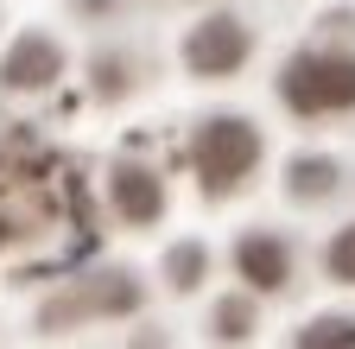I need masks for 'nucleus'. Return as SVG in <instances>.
<instances>
[{"label": "nucleus", "mask_w": 355, "mask_h": 349, "mask_svg": "<svg viewBox=\"0 0 355 349\" xmlns=\"http://www.w3.org/2000/svg\"><path fill=\"white\" fill-rule=\"evenodd\" d=\"M108 191H114V210L127 216V223H153V216L165 210L159 178H153V171H140V165H121L114 178H108Z\"/></svg>", "instance_id": "0eeeda50"}, {"label": "nucleus", "mask_w": 355, "mask_h": 349, "mask_svg": "<svg viewBox=\"0 0 355 349\" xmlns=\"http://www.w3.org/2000/svg\"><path fill=\"white\" fill-rule=\"evenodd\" d=\"M355 343V318H318L311 330H298V349H349Z\"/></svg>", "instance_id": "9d476101"}, {"label": "nucleus", "mask_w": 355, "mask_h": 349, "mask_svg": "<svg viewBox=\"0 0 355 349\" xmlns=\"http://www.w3.org/2000/svg\"><path fill=\"white\" fill-rule=\"evenodd\" d=\"M235 267H241V280H248V286L273 292V286H286V280H292V254H286V241H279V235H248V241L235 248Z\"/></svg>", "instance_id": "423d86ee"}, {"label": "nucleus", "mask_w": 355, "mask_h": 349, "mask_svg": "<svg viewBox=\"0 0 355 349\" xmlns=\"http://www.w3.org/2000/svg\"><path fill=\"white\" fill-rule=\"evenodd\" d=\"M254 159H260V134L248 121H235V114H216V121H203V134H197V185L203 191H235L248 171H254Z\"/></svg>", "instance_id": "f03ea898"}, {"label": "nucleus", "mask_w": 355, "mask_h": 349, "mask_svg": "<svg viewBox=\"0 0 355 349\" xmlns=\"http://www.w3.org/2000/svg\"><path fill=\"white\" fill-rule=\"evenodd\" d=\"M330 273L355 286V223H349V229H343V235L330 241Z\"/></svg>", "instance_id": "f8f14e48"}, {"label": "nucleus", "mask_w": 355, "mask_h": 349, "mask_svg": "<svg viewBox=\"0 0 355 349\" xmlns=\"http://www.w3.org/2000/svg\"><path fill=\"white\" fill-rule=\"evenodd\" d=\"M248 330H254V312H248V298H222V312H216V337L241 343Z\"/></svg>", "instance_id": "9b49d317"}, {"label": "nucleus", "mask_w": 355, "mask_h": 349, "mask_svg": "<svg viewBox=\"0 0 355 349\" xmlns=\"http://www.w3.org/2000/svg\"><path fill=\"white\" fill-rule=\"evenodd\" d=\"M133 305H140V286L127 273H108V280L83 286V292H70L58 305H44V324H70V318H89V312H133Z\"/></svg>", "instance_id": "20e7f679"}, {"label": "nucleus", "mask_w": 355, "mask_h": 349, "mask_svg": "<svg viewBox=\"0 0 355 349\" xmlns=\"http://www.w3.org/2000/svg\"><path fill=\"white\" fill-rule=\"evenodd\" d=\"M58 70H64V51L44 32H26L7 51V64H0V83L7 90H44V83H58Z\"/></svg>", "instance_id": "39448f33"}, {"label": "nucleus", "mask_w": 355, "mask_h": 349, "mask_svg": "<svg viewBox=\"0 0 355 349\" xmlns=\"http://www.w3.org/2000/svg\"><path fill=\"white\" fill-rule=\"evenodd\" d=\"M203 273H209V254H203V241H178V248H171V260H165V280H171L178 292H191Z\"/></svg>", "instance_id": "1a4fd4ad"}, {"label": "nucleus", "mask_w": 355, "mask_h": 349, "mask_svg": "<svg viewBox=\"0 0 355 349\" xmlns=\"http://www.w3.org/2000/svg\"><path fill=\"white\" fill-rule=\"evenodd\" d=\"M336 159H292V171H286V191L292 197H330L336 191Z\"/></svg>", "instance_id": "6e6552de"}, {"label": "nucleus", "mask_w": 355, "mask_h": 349, "mask_svg": "<svg viewBox=\"0 0 355 349\" xmlns=\"http://www.w3.org/2000/svg\"><path fill=\"white\" fill-rule=\"evenodd\" d=\"M184 64H191L197 76H235V70L248 64V26L229 19V13L203 19V26L184 38Z\"/></svg>", "instance_id": "7ed1b4c3"}, {"label": "nucleus", "mask_w": 355, "mask_h": 349, "mask_svg": "<svg viewBox=\"0 0 355 349\" xmlns=\"http://www.w3.org/2000/svg\"><path fill=\"white\" fill-rule=\"evenodd\" d=\"M279 96H286V108H298V114L355 108V58H330V51L292 58L286 76H279Z\"/></svg>", "instance_id": "f257e3e1"}]
</instances>
